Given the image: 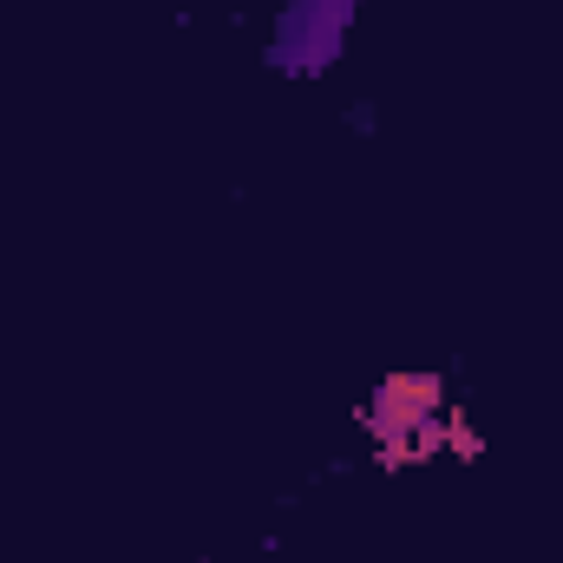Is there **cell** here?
I'll return each mask as SVG.
<instances>
[{"label":"cell","instance_id":"cell-1","mask_svg":"<svg viewBox=\"0 0 563 563\" xmlns=\"http://www.w3.org/2000/svg\"><path fill=\"white\" fill-rule=\"evenodd\" d=\"M354 13H361V0H288L276 13L269 46H263V66L288 73V79H321L347 46Z\"/></svg>","mask_w":563,"mask_h":563},{"label":"cell","instance_id":"cell-2","mask_svg":"<svg viewBox=\"0 0 563 563\" xmlns=\"http://www.w3.org/2000/svg\"><path fill=\"white\" fill-rule=\"evenodd\" d=\"M445 452H452V459H478V452H485V432H478V426L465 420V413H452V432H445Z\"/></svg>","mask_w":563,"mask_h":563},{"label":"cell","instance_id":"cell-3","mask_svg":"<svg viewBox=\"0 0 563 563\" xmlns=\"http://www.w3.org/2000/svg\"><path fill=\"white\" fill-rule=\"evenodd\" d=\"M341 119H347V132H354V139H374V132H380V106H374V99H354Z\"/></svg>","mask_w":563,"mask_h":563}]
</instances>
